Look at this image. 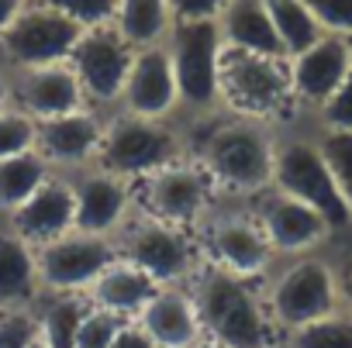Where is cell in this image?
I'll return each mask as SVG.
<instances>
[{
	"label": "cell",
	"mask_w": 352,
	"mask_h": 348,
	"mask_svg": "<svg viewBox=\"0 0 352 348\" xmlns=\"http://www.w3.org/2000/svg\"><path fill=\"white\" fill-rule=\"evenodd\" d=\"M38 279V248L0 224V310L4 307H35L42 300Z\"/></svg>",
	"instance_id": "24"
},
{
	"label": "cell",
	"mask_w": 352,
	"mask_h": 348,
	"mask_svg": "<svg viewBox=\"0 0 352 348\" xmlns=\"http://www.w3.org/2000/svg\"><path fill=\"white\" fill-rule=\"evenodd\" d=\"M266 348H287V341L280 338V341H273V345H266Z\"/></svg>",
	"instance_id": "43"
},
{
	"label": "cell",
	"mask_w": 352,
	"mask_h": 348,
	"mask_svg": "<svg viewBox=\"0 0 352 348\" xmlns=\"http://www.w3.org/2000/svg\"><path fill=\"white\" fill-rule=\"evenodd\" d=\"M201 238V252L208 262L242 276V279H266L276 266V255L249 207V200H214L208 218L194 228Z\"/></svg>",
	"instance_id": "9"
},
{
	"label": "cell",
	"mask_w": 352,
	"mask_h": 348,
	"mask_svg": "<svg viewBox=\"0 0 352 348\" xmlns=\"http://www.w3.org/2000/svg\"><path fill=\"white\" fill-rule=\"evenodd\" d=\"M176 93H180V121H201L221 114V86H218V62H221V32L218 21H176L166 38Z\"/></svg>",
	"instance_id": "8"
},
{
	"label": "cell",
	"mask_w": 352,
	"mask_h": 348,
	"mask_svg": "<svg viewBox=\"0 0 352 348\" xmlns=\"http://www.w3.org/2000/svg\"><path fill=\"white\" fill-rule=\"evenodd\" d=\"M131 59H135V49L121 38V32L114 25L87 28L80 35V42L69 52V66H73V73L87 93V104L94 111H100V114L118 111Z\"/></svg>",
	"instance_id": "12"
},
{
	"label": "cell",
	"mask_w": 352,
	"mask_h": 348,
	"mask_svg": "<svg viewBox=\"0 0 352 348\" xmlns=\"http://www.w3.org/2000/svg\"><path fill=\"white\" fill-rule=\"evenodd\" d=\"M38 4L59 11L63 18H69L73 25H80L83 32L87 28L111 25L114 21V11H118V0H38Z\"/></svg>",
	"instance_id": "32"
},
{
	"label": "cell",
	"mask_w": 352,
	"mask_h": 348,
	"mask_svg": "<svg viewBox=\"0 0 352 348\" xmlns=\"http://www.w3.org/2000/svg\"><path fill=\"white\" fill-rule=\"evenodd\" d=\"M314 131H342L352 135V73L345 76V83L328 97V104L307 121Z\"/></svg>",
	"instance_id": "34"
},
{
	"label": "cell",
	"mask_w": 352,
	"mask_h": 348,
	"mask_svg": "<svg viewBox=\"0 0 352 348\" xmlns=\"http://www.w3.org/2000/svg\"><path fill=\"white\" fill-rule=\"evenodd\" d=\"M249 207H252V214H256V221H259V228H263L276 259L321 252L335 235L314 207H307V204H300V200H294V197H287L273 187L266 194L252 197Z\"/></svg>",
	"instance_id": "14"
},
{
	"label": "cell",
	"mask_w": 352,
	"mask_h": 348,
	"mask_svg": "<svg viewBox=\"0 0 352 348\" xmlns=\"http://www.w3.org/2000/svg\"><path fill=\"white\" fill-rule=\"evenodd\" d=\"M187 290L197 303L204 338L225 348H266L283 338L270 317L259 279H242L204 259Z\"/></svg>",
	"instance_id": "2"
},
{
	"label": "cell",
	"mask_w": 352,
	"mask_h": 348,
	"mask_svg": "<svg viewBox=\"0 0 352 348\" xmlns=\"http://www.w3.org/2000/svg\"><path fill=\"white\" fill-rule=\"evenodd\" d=\"M83 28L63 18L59 11L25 0L18 18L0 32V73H21L35 66H52V62H69L73 45L80 42Z\"/></svg>",
	"instance_id": "10"
},
{
	"label": "cell",
	"mask_w": 352,
	"mask_h": 348,
	"mask_svg": "<svg viewBox=\"0 0 352 348\" xmlns=\"http://www.w3.org/2000/svg\"><path fill=\"white\" fill-rule=\"evenodd\" d=\"M118 111H128L138 117H159V121L180 114V93H176L173 59L166 45L135 52Z\"/></svg>",
	"instance_id": "19"
},
{
	"label": "cell",
	"mask_w": 352,
	"mask_h": 348,
	"mask_svg": "<svg viewBox=\"0 0 352 348\" xmlns=\"http://www.w3.org/2000/svg\"><path fill=\"white\" fill-rule=\"evenodd\" d=\"M8 104L14 111L28 114L35 124L90 107L69 62H52V66L8 73Z\"/></svg>",
	"instance_id": "17"
},
{
	"label": "cell",
	"mask_w": 352,
	"mask_h": 348,
	"mask_svg": "<svg viewBox=\"0 0 352 348\" xmlns=\"http://www.w3.org/2000/svg\"><path fill=\"white\" fill-rule=\"evenodd\" d=\"M166 4L173 11V21H211L228 0H166Z\"/></svg>",
	"instance_id": "37"
},
{
	"label": "cell",
	"mask_w": 352,
	"mask_h": 348,
	"mask_svg": "<svg viewBox=\"0 0 352 348\" xmlns=\"http://www.w3.org/2000/svg\"><path fill=\"white\" fill-rule=\"evenodd\" d=\"M114 248L118 259L131 262L159 286H187L194 272L204 266L201 238L194 228L159 221L152 214H142L138 207L114 235Z\"/></svg>",
	"instance_id": "7"
},
{
	"label": "cell",
	"mask_w": 352,
	"mask_h": 348,
	"mask_svg": "<svg viewBox=\"0 0 352 348\" xmlns=\"http://www.w3.org/2000/svg\"><path fill=\"white\" fill-rule=\"evenodd\" d=\"M214 200H218V190L194 155L135 183V207L142 214H152L180 228H197L214 207Z\"/></svg>",
	"instance_id": "11"
},
{
	"label": "cell",
	"mask_w": 352,
	"mask_h": 348,
	"mask_svg": "<svg viewBox=\"0 0 352 348\" xmlns=\"http://www.w3.org/2000/svg\"><path fill=\"white\" fill-rule=\"evenodd\" d=\"M273 190L314 207L335 235L352 228V204L335 183L331 169L321 155L318 135L307 121H294L280 128L276 159H273Z\"/></svg>",
	"instance_id": "3"
},
{
	"label": "cell",
	"mask_w": 352,
	"mask_h": 348,
	"mask_svg": "<svg viewBox=\"0 0 352 348\" xmlns=\"http://www.w3.org/2000/svg\"><path fill=\"white\" fill-rule=\"evenodd\" d=\"M135 324L152 338L155 348H194L204 338L197 303L187 286H159Z\"/></svg>",
	"instance_id": "21"
},
{
	"label": "cell",
	"mask_w": 352,
	"mask_h": 348,
	"mask_svg": "<svg viewBox=\"0 0 352 348\" xmlns=\"http://www.w3.org/2000/svg\"><path fill=\"white\" fill-rule=\"evenodd\" d=\"M32 348H49V345H45V341H42V338H38V341H35V345H32Z\"/></svg>",
	"instance_id": "44"
},
{
	"label": "cell",
	"mask_w": 352,
	"mask_h": 348,
	"mask_svg": "<svg viewBox=\"0 0 352 348\" xmlns=\"http://www.w3.org/2000/svg\"><path fill=\"white\" fill-rule=\"evenodd\" d=\"M0 107H8V76L0 73Z\"/></svg>",
	"instance_id": "41"
},
{
	"label": "cell",
	"mask_w": 352,
	"mask_h": 348,
	"mask_svg": "<svg viewBox=\"0 0 352 348\" xmlns=\"http://www.w3.org/2000/svg\"><path fill=\"white\" fill-rule=\"evenodd\" d=\"M21 8H25V0H0V32H4V28L18 18Z\"/></svg>",
	"instance_id": "40"
},
{
	"label": "cell",
	"mask_w": 352,
	"mask_h": 348,
	"mask_svg": "<svg viewBox=\"0 0 352 348\" xmlns=\"http://www.w3.org/2000/svg\"><path fill=\"white\" fill-rule=\"evenodd\" d=\"M111 25L121 32V38L135 52H142L152 45H166L176 21H173V11L166 0H118Z\"/></svg>",
	"instance_id": "25"
},
{
	"label": "cell",
	"mask_w": 352,
	"mask_h": 348,
	"mask_svg": "<svg viewBox=\"0 0 352 348\" xmlns=\"http://www.w3.org/2000/svg\"><path fill=\"white\" fill-rule=\"evenodd\" d=\"M87 310H90V300L80 297V293H45L35 303L38 338L49 348H73L76 345V331H80Z\"/></svg>",
	"instance_id": "26"
},
{
	"label": "cell",
	"mask_w": 352,
	"mask_h": 348,
	"mask_svg": "<svg viewBox=\"0 0 352 348\" xmlns=\"http://www.w3.org/2000/svg\"><path fill=\"white\" fill-rule=\"evenodd\" d=\"M314 135H318L321 155L331 169L335 183L342 187L345 200L352 204V135H342V131H314Z\"/></svg>",
	"instance_id": "30"
},
{
	"label": "cell",
	"mask_w": 352,
	"mask_h": 348,
	"mask_svg": "<svg viewBox=\"0 0 352 348\" xmlns=\"http://www.w3.org/2000/svg\"><path fill=\"white\" fill-rule=\"evenodd\" d=\"M214 21H218L225 49L287 59V52H283V45L276 38V28L270 21V11H266L263 0H228V4L218 11Z\"/></svg>",
	"instance_id": "22"
},
{
	"label": "cell",
	"mask_w": 352,
	"mask_h": 348,
	"mask_svg": "<svg viewBox=\"0 0 352 348\" xmlns=\"http://www.w3.org/2000/svg\"><path fill=\"white\" fill-rule=\"evenodd\" d=\"M76 200V224L73 231L114 238L124 221L135 214V183L121 180L100 165H87L76 172H66Z\"/></svg>",
	"instance_id": "15"
},
{
	"label": "cell",
	"mask_w": 352,
	"mask_h": 348,
	"mask_svg": "<svg viewBox=\"0 0 352 348\" xmlns=\"http://www.w3.org/2000/svg\"><path fill=\"white\" fill-rule=\"evenodd\" d=\"M155 293H159V283H155V279H148V276H145L142 269H135L131 262L114 259V262L97 276V283L87 290V300H90V307H97V310H107V314H114V317H121V321H135Z\"/></svg>",
	"instance_id": "23"
},
{
	"label": "cell",
	"mask_w": 352,
	"mask_h": 348,
	"mask_svg": "<svg viewBox=\"0 0 352 348\" xmlns=\"http://www.w3.org/2000/svg\"><path fill=\"white\" fill-rule=\"evenodd\" d=\"M180 159H190V145H187V131L180 117L159 121V117H138L128 111H111L104 121V141L94 165L114 172L121 180L138 183Z\"/></svg>",
	"instance_id": "4"
},
{
	"label": "cell",
	"mask_w": 352,
	"mask_h": 348,
	"mask_svg": "<svg viewBox=\"0 0 352 348\" xmlns=\"http://www.w3.org/2000/svg\"><path fill=\"white\" fill-rule=\"evenodd\" d=\"M111 348H155V345H152V338L135 321H124V327L118 331V338H114Z\"/></svg>",
	"instance_id": "38"
},
{
	"label": "cell",
	"mask_w": 352,
	"mask_h": 348,
	"mask_svg": "<svg viewBox=\"0 0 352 348\" xmlns=\"http://www.w3.org/2000/svg\"><path fill=\"white\" fill-rule=\"evenodd\" d=\"M104 121L107 114L87 107L76 114L49 117L35 124V152L45 159L52 172H76L97 162L100 141H104Z\"/></svg>",
	"instance_id": "18"
},
{
	"label": "cell",
	"mask_w": 352,
	"mask_h": 348,
	"mask_svg": "<svg viewBox=\"0 0 352 348\" xmlns=\"http://www.w3.org/2000/svg\"><path fill=\"white\" fill-rule=\"evenodd\" d=\"M287 62H290L294 111L300 121H311L352 73V49H349V38L342 35H321L311 49H304L300 56Z\"/></svg>",
	"instance_id": "16"
},
{
	"label": "cell",
	"mask_w": 352,
	"mask_h": 348,
	"mask_svg": "<svg viewBox=\"0 0 352 348\" xmlns=\"http://www.w3.org/2000/svg\"><path fill=\"white\" fill-rule=\"evenodd\" d=\"M118 259L114 238H97L83 231H69L38 248V279L42 293H80L97 283V276Z\"/></svg>",
	"instance_id": "13"
},
{
	"label": "cell",
	"mask_w": 352,
	"mask_h": 348,
	"mask_svg": "<svg viewBox=\"0 0 352 348\" xmlns=\"http://www.w3.org/2000/svg\"><path fill=\"white\" fill-rule=\"evenodd\" d=\"M190 155L204 165L221 200H252L273 187V159L280 128L259 117L214 114L201 121H180Z\"/></svg>",
	"instance_id": "1"
},
{
	"label": "cell",
	"mask_w": 352,
	"mask_h": 348,
	"mask_svg": "<svg viewBox=\"0 0 352 348\" xmlns=\"http://www.w3.org/2000/svg\"><path fill=\"white\" fill-rule=\"evenodd\" d=\"M218 86H221V111L259 117L276 128H287L297 117L294 93H290V62L256 52H239L221 45L218 62Z\"/></svg>",
	"instance_id": "6"
},
{
	"label": "cell",
	"mask_w": 352,
	"mask_h": 348,
	"mask_svg": "<svg viewBox=\"0 0 352 348\" xmlns=\"http://www.w3.org/2000/svg\"><path fill=\"white\" fill-rule=\"evenodd\" d=\"M49 176H52V169L45 165V159L35 148L0 162V224H4Z\"/></svg>",
	"instance_id": "27"
},
{
	"label": "cell",
	"mask_w": 352,
	"mask_h": 348,
	"mask_svg": "<svg viewBox=\"0 0 352 348\" xmlns=\"http://www.w3.org/2000/svg\"><path fill=\"white\" fill-rule=\"evenodd\" d=\"M349 49H352V38H349Z\"/></svg>",
	"instance_id": "45"
},
{
	"label": "cell",
	"mask_w": 352,
	"mask_h": 348,
	"mask_svg": "<svg viewBox=\"0 0 352 348\" xmlns=\"http://www.w3.org/2000/svg\"><path fill=\"white\" fill-rule=\"evenodd\" d=\"M338 272V297H342V310L352 314V259L345 266H335Z\"/></svg>",
	"instance_id": "39"
},
{
	"label": "cell",
	"mask_w": 352,
	"mask_h": 348,
	"mask_svg": "<svg viewBox=\"0 0 352 348\" xmlns=\"http://www.w3.org/2000/svg\"><path fill=\"white\" fill-rule=\"evenodd\" d=\"M35 148V121L11 104L0 107V162Z\"/></svg>",
	"instance_id": "31"
},
{
	"label": "cell",
	"mask_w": 352,
	"mask_h": 348,
	"mask_svg": "<svg viewBox=\"0 0 352 348\" xmlns=\"http://www.w3.org/2000/svg\"><path fill=\"white\" fill-rule=\"evenodd\" d=\"M263 297L280 334L300 331L342 310L335 262L324 259L321 252L276 259V266L263 279Z\"/></svg>",
	"instance_id": "5"
},
{
	"label": "cell",
	"mask_w": 352,
	"mask_h": 348,
	"mask_svg": "<svg viewBox=\"0 0 352 348\" xmlns=\"http://www.w3.org/2000/svg\"><path fill=\"white\" fill-rule=\"evenodd\" d=\"M73 224H76V200H73V187L63 172H52V176L4 221V228H11L32 248H42V245L69 235Z\"/></svg>",
	"instance_id": "20"
},
{
	"label": "cell",
	"mask_w": 352,
	"mask_h": 348,
	"mask_svg": "<svg viewBox=\"0 0 352 348\" xmlns=\"http://www.w3.org/2000/svg\"><path fill=\"white\" fill-rule=\"evenodd\" d=\"M287 348H352V314L338 310L331 317H321L300 331L283 334Z\"/></svg>",
	"instance_id": "29"
},
{
	"label": "cell",
	"mask_w": 352,
	"mask_h": 348,
	"mask_svg": "<svg viewBox=\"0 0 352 348\" xmlns=\"http://www.w3.org/2000/svg\"><path fill=\"white\" fill-rule=\"evenodd\" d=\"M194 348H225V345H218V341H211V338H201Z\"/></svg>",
	"instance_id": "42"
},
{
	"label": "cell",
	"mask_w": 352,
	"mask_h": 348,
	"mask_svg": "<svg viewBox=\"0 0 352 348\" xmlns=\"http://www.w3.org/2000/svg\"><path fill=\"white\" fill-rule=\"evenodd\" d=\"M324 35L352 38V0H304Z\"/></svg>",
	"instance_id": "36"
},
{
	"label": "cell",
	"mask_w": 352,
	"mask_h": 348,
	"mask_svg": "<svg viewBox=\"0 0 352 348\" xmlns=\"http://www.w3.org/2000/svg\"><path fill=\"white\" fill-rule=\"evenodd\" d=\"M121 327H124L121 317L90 307L87 317H83V324H80V331H76V345L73 348H111Z\"/></svg>",
	"instance_id": "35"
},
{
	"label": "cell",
	"mask_w": 352,
	"mask_h": 348,
	"mask_svg": "<svg viewBox=\"0 0 352 348\" xmlns=\"http://www.w3.org/2000/svg\"><path fill=\"white\" fill-rule=\"evenodd\" d=\"M263 4L270 11V21L276 28V38H280L287 59L300 56L324 35L321 25L314 21V14L304 8V0H263Z\"/></svg>",
	"instance_id": "28"
},
{
	"label": "cell",
	"mask_w": 352,
	"mask_h": 348,
	"mask_svg": "<svg viewBox=\"0 0 352 348\" xmlns=\"http://www.w3.org/2000/svg\"><path fill=\"white\" fill-rule=\"evenodd\" d=\"M38 341L35 307H4L0 310V348H32Z\"/></svg>",
	"instance_id": "33"
}]
</instances>
